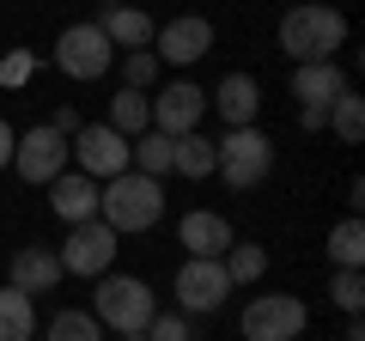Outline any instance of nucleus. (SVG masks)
Wrapping results in <instances>:
<instances>
[{"instance_id":"obj_29","label":"nucleus","mask_w":365,"mask_h":341,"mask_svg":"<svg viewBox=\"0 0 365 341\" xmlns=\"http://www.w3.org/2000/svg\"><path fill=\"white\" fill-rule=\"evenodd\" d=\"M146 341H189V323H182V311H158L153 323H146Z\"/></svg>"},{"instance_id":"obj_19","label":"nucleus","mask_w":365,"mask_h":341,"mask_svg":"<svg viewBox=\"0 0 365 341\" xmlns=\"http://www.w3.org/2000/svg\"><path fill=\"white\" fill-rule=\"evenodd\" d=\"M37 335V299L19 287H0V341H31Z\"/></svg>"},{"instance_id":"obj_8","label":"nucleus","mask_w":365,"mask_h":341,"mask_svg":"<svg viewBox=\"0 0 365 341\" xmlns=\"http://www.w3.org/2000/svg\"><path fill=\"white\" fill-rule=\"evenodd\" d=\"M67 158L86 170L91 183H110V177L128 170V141H122L110 122H79V134L67 141Z\"/></svg>"},{"instance_id":"obj_35","label":"nucleus","mask_w":365,"mask_h":341,"mask_svg":"<svg viewBox=\"0 0 365 341\" xmlns=\"http://www.w3.org/2000/svg\"><path fill=\"white\" fill-rule=\"evenodd\" d=\"M0 49H6V43H0Z\"/></svg>"},{"instance_id":"obj_14","label":"nucleus","mask_w":365,"mask_h":341,"mask_svg":"<svg viewBox=\"0 0 365 341\" xmlns=\"http://www.w3.org/2000/svg\"><path fill=\"white\" fill-rule=\"evenodd\" d=\"M177 244L189 250V256H225V250H232L237 238H232V220H225V213L195 208V213H182V225H177Z\"/></svg>"},{"instance_id":"obj_28","label":"nucleus","mask_w":365,"mask_h":341,"mask_svg":"<svg viewBox=\"0 0 365 341\" xmlns=\"http://www.w3.org/2000/svg\"><path fill=\"white\" fill-rule=\"evenodd\" d=\"M116 61H122V86H128V92H146L158 79V55L153 49H128V55H116Z\"/></svg>"},{"instance_id":"obj_13","label":"nucleus","mask_w":365,"mask_h":341,"mask_svg":"<svg viewBox=\"0 0 365 341\" xmlns=\"http://www.w3.org/2000/svg\"><path fill=\"white\" fill-rule=\"evenodd\" d=\"M347 92V73H341L335 61H311V67H292V98H299V110H317V116H329V104Z\"/></svg>"},{"instance_id":"obj_22","label":"nucleus","mask_w":365,"mask_h":341,"mask_svg":"<svg viewBox=\"0 0 365 341\" xmlns=\"http://www.w3.org/2000/svg\"><path fill=\"white\" fill-rule=\"evenodd\" d=\"M110 128H116L122 141L146 134V128H153V98H146V92H128V86H122V92L110 98Z\"/></svg>"},{"instance_id":"obj_27","label":"nucleus","mask_w":365,"mask_h":341,"mask_svg":"<svg viewBox=\"0 0 365 341\" xmlns=\"http://www.w3.org/2000/svg\"><path fill=\"white\" fill-rule=\"evenodd\" d=\"M329 299H335L347 317H359L365 311V275L359 268H335V275H329Z\"/></svg>"},{"instance_id":"obj_34","label":"nucleus","mask_w":365,"mask_h":341,"mask_svg":"<svg viewBox=\"0 0 365 341\" xmlns=\"http://www.w3.org/2000/svg\"><path fill=\"white\" fill-rule=\"evenodd\" d=\"M292 6H299V0H292Z\"/></svg>"},{"instance_id":"obj_17","label":"nucleus","mask_w":365,"mask_h":341,"mask_svg":"<svg viewBox=\"0 0 365 341\" xmlns=\"http://www.w3.org/2000/svg\"><path fill=\"white\" fill-rule=\"evenodd\" d=\"M61 256L55 250H43V244H25V250H13V275H6V287H19V292H55L61 287Z\"/></svg>"},{"instance_id":"obj_11","label":"nucleus","mask_w":365,"mask_h":341,"mask_svg":"<svg viewBox=\"0 0 365 341\" xmlns=\"http://www.w3.org/2000/svg\"><path fill=\"white\" fill-rule=\"evenodd\" d=\"M153 55H158V67H195L201 55H213V25L201 13L170 19V25L153 31Z\"/></svg>"},{"instance_id":"obj_23","label":"nucleus","mask_w":365,"mask_h":341,"mask_svg":"<svg viewBox=\"0 0 365 341\" xmlns=\"http://www.w3.org/2000/svg\"><path fill=\"white\" fill-rule=\"evenodd\" d=\"M329 263H335V268H359L365 263V225H359V213H347V220L329 225Z\"/></svg>"},{"instance_id":"obj_5","label":"nucleus","mask_w":365,"mask_h":341,"mask_svg":"<svg viewBox=\"0 0 365 341\" xmlns=\"http://www.w3.org/2000/svg\"><path fill=\"white\" fill-rule=\"evenodd\" d=\"M237 329H244V341H299L311 329V311L292 292H256L237 317Z\"/></svg>"},{"instance_id":"obj_3","label":"nucleus","mask_w":365,"mask_h":341,"mask_svg":"<svg viewBox=\"0 0 365 341\" xmlns=\"http://www.w3.org/2000/svg\"><path fill=\"white\" fill-rule=\"evenodd\" d=\"M91 317L104 329H116V335H146V323L158 317V292L146 287L140 275H98Z\"/></svg>"},{"instance_id":"obj_18","label":"nucleus","mask_w":365,"mask_h":341,"mask_svg":"<svg viewBox=\"0 0 365 341\" xmlns=\"http://www.w3.org/2000/svg\"><path fill=\"white\" fill-rule=\"evenodd\" d=\"M98 31L110 37V49L128 55V49H153V19L140 13V6H104V19H98Z\"/></svg>"},{"instance_id":"obj_16","label":"nucleus","mask_w":365,"mask_h":341,"mask_svg":"<svg viewBox=\"0 0 365 341\" xmlns=\"http://www.w3.org/2000/svg\"><path fill=\"white\" fill-rule=\"evenodd\" d=\"M49 208H55V220H67V225L98 220V183H91L86 170H61L49 183Z\"/></svg>"},{"instance_id":"obj_15","label":"nucleus","mask_w":365,"mask_h":341,"mask_svg":"<svg viewBox=\"0 0 365 341\" xmlns=\"http://www.w3.org/2000/svg\"><path fill=\"white\" fill-rule=\"evenodd\" d=\"M207 104L225 116V128H250V122L262 116V86L250 73H225L220 86L207 92Z\"/></svg>"},{"instance_id":"obj_4","label":"nucleus","mask_w":365,"mask_h":341,"mask_svg":"<svg viewBox=\"0 0 365 341\" xmlns=\"http://www.w3.org/2000/svg\"><path fill=\"white\" fill-rule=\"evenodd\" d=\"M274 170V141L250 122V128H225L220 141H213V177H225L232 189H256L268 183Z\"/></svg>"},{"instance_id":"obj_7","label":"nucleus","mask_w":365,"mask_h":341,"mask_svg":"<svg viewBox=\"0 0 365 341\" xmlns=\"http://www.w3.org/2000/svg\"><path fill=\"white\" fill-rule=\"evenodd\" d=\"M122 238L110 232L104 220H86V225H67V244L55 250L61 256V275H79V280H98L110 275V263H116Z\"/></svg>"},{"instance_id":"obj_31","label":"nucleus","mask_w":365,"mask_h":341,"mask_svg":"<svg viewBox=\"0 0 365 341\" xmlns=\"http://www.w3.org/2000/svg\"><path fill=\"white\" fill-rule=\"evenodd\" d=\"M49 128L73 141V134H79V110H67V104H61V110H55V116H49Z\"/></svg>"},{"instance_id":"obj_6","label":"nucleus","mask_w":365,"mask_h":341,"mask_svg":"<svg viewBox=\"0 0 365 341\" xmlns=\"http://www.w3.org/2000/svg\"><path fill=\"white\" fill-rule=\"evenodd\" d=\"M55 67L67 79H79V86H91V79H104L116 67V49H110V37L98 25H67L55 37Z\"/></svg>"},{"instance_id":"obj_9","label":"nucleus","mask_w":365,"mask_h":341,"mask_svg":"<svg viewBox=\"0 0 365 341\" xmlns=\"http://www.w3.org/2000/svg\"><path fill=\"white\" fill-rule=\"evenodd\" d=\"M67 165H73V158H67V134H55L49 122H37V128H25V134L13 141V170L25 177L31 189H37V183L49 189Z\"/></svg>"},{"instance_id":"obj_30","label":"nucleus","mask_w":365,"mask_h":341,"mask_svg":"<svg viewBox=\"0 0 365 341\" xmlns=\"http://www.w3.org/2000/svg\"><path fill=\"white\" fill-rule=\"evenodd\" d=\"M0 79H6V86H25L31 79V49H13V55L0 49Z\"/></svg>"},{"instance_id":"obj_20","label":"nucleus","mask_w":365,"mask_h":341,"mask_svg":"<svg viewBox=\"0 0 365 341\" xmlns=\"http://www.w3.org/2000/svg\"><path fill=\"white\" fill-rule=\"evenodd\" d=\"M170 170H177V177H189V183H201V177H213V141L207 134H177V141H170Z\"/></svg>"},{"instance_id":"obj_10","label":"nucleus","mask_w":365,"mask_h":341,"mask_svg":"<svg viewBox=\"0 0 365 341\" xmlns=\"http://www.w3.org/2000/svg\"><path fill=\"white\" fill-rule=\"evenodd\" d=\"M225 292H232V280H225V263H220V256H189V263L177 268V311H182V317L220 311Z\"/></svg>"},{"instance_id":"obj_2","label":"nucleus","mask_w":365,"mask_h":341,"mask_svg":"<svg viewBox=\"0 0 365 341\" xmlns=\"http://www.w3.org/2000/svg\"><path fill=\"white\" fill-rule=\"evenodd\" d=\"M98 220L116 238L153 232V225L165 220V183H158V177H140V170H122L110 183H98Z\"/></svg>"},{"instance_id":"obj_33","label":"nucleus","mask_w":365,"mask_h":341,"mask_svg":"<svg viewBox=\"0 0 365 341\" xmlns=\"http://www.w3.org/2000/svg\"><path fill=\"white\" fill-rule=\"evenodd\" d=\"M122 341H146V335H122Z\"/></svg>"},{"instance_id":"obj_12","label":"nucleus","mask_w":365,"mask_h":341,"mask_svg":"<svg viewBox=\"0 0 365 341\" xmlns=\"http://www.w3.org/2000/svg\"><path fill=\"white\" fill-rule=\"evenodd\" d=\"M201 116H207V92H201L195 79H170L165 92L153 98V128L158 134H195L201 128Z\"/></svg>"},{"instance_id":"obj_25","label":"nucleus","mask_w":365,"mask_h":341,"mask_svg":"<svg viewBox=\"0 0 365 341\" xmlns=\"http://www.w3.org/2000/svg\"><path fill=\"white\" fill-rule=\"evenodd\" d=\"M220 263H225V280H232V287H250V280L268 275V250L262 244H232Z\"/></svg>"},{"instance_id":"obj_26","label":"nucleus","mask_w":365,"mask_h":341,"mask_svg":"<svg viewBox=\"0 0 365 341\" xmlns=\"http://www.w3.org/2000/svg\"><path fill=\"white\" fill-rule=\"evenodd\" d=\"M49 341H104V323L91 311H55L49 317Z\"/></svg>"},{"instance_id":"obj_32","label":"nucleus","mask_w":365,"mask_h":341,"mask_svg":"<svg viewBox=\"0 0 365 341\" xmlns=\"http://www.w3.org/2000/svg\"><path fill=\"white\" fill-rule=\"evenodd\" d=\"M13 141H19V134H13V122L0 116V170H13Z\"/></svg>"},{"instance_id":"obj_1","label":"nucleus","mask_w":365,"mask_h":341,"mask_svg":"<svg viewBox=\"0 0 365 341\" xmlns=\"http://www.w3.org/2000/svg\"><path fill=\"white\" fill-rule=\"evenodd\" d=\"M280 49L292 55V67L335 61V49H347V13L329 6V0H299L280 19Z\"/></svg>"},{"instance_id":"obj_24","label":"nucleus","mask_w":365,"mask_h":341,"mask_svg":"<svg viewBox=\"0 0 365 341\" xmlns=\"http://www.w3.org/2000/svg\"><path fill=\"white\" fill-rule=\"evenodd\" d=\"M329 128H335V141L359 146V134H365V98L353 92V86L335 98V104H329Z\"/></svg>"},{"instance_id":"obj_21","label":"nucleus","mask_w":365,"mask_h":341,"mask_svg":"<svg viewBox=\"0 0 365 341\" xmlns=\"http://www.w3.org/2000/svg\"><path fill=\"white\" fill-rule=\"evenodd\" d=\"M128 170H140V177H158V183H165V177H170V134H158V128L134 134V141H128Z\"/></svg>"}]
</instances>
